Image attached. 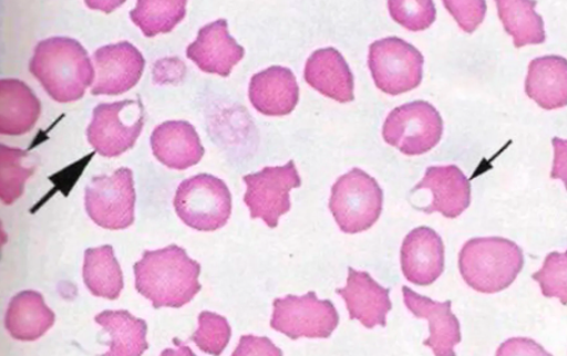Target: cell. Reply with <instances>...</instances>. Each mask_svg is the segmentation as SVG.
Returning <instances> with one entry per match:
<instances>
[{
  "mask_svg": "<svg viewBox=\"0 0 567 356\" xmlns=\"http://www.w3.org/2000/svg\"><path fill=\"white\" fill-rule=\"evenodd\" d=\"M135 289L155 310L182 308L202 291V265L176 244L145 251L134 264Z\"/></svg>",
  "mask_w": 567,
  "mask_h": 356,
  "instance_id": "obj_1",
  "label": "cell"
},
{
  "mask_svg": "<svg viewBox=\"0 0 567 356\" xmlns=\"http://www.w3.org/2000/svg\"><path fill=\"white\" fill-rule=\"evenodd\" d=\"M29 71L48 95L62 104L81 101L95 81L94 66L84 46L65 36L49 38L39 43Z\"/></svg>",
  "mask_w": 567,
  "mask_h": 356,
  "instance_id": "obj_2",
  "label": "cell"
},
{
  "mask_svg": "<svg viewBox=\"0 0 567 356\" xmlns=\"http://www.w3.org/2000/svg\"><path fill=\"white\" fill-rule=\"evenodd\" d=\"M519 245L502 237L467 241L460 253V271L467 285L485 294L499 293L515 282L524 269Z\"/></svg>",
  "mask_w": 567,
  "mask_h": 356,
  "instance_id": "obj_3",
  "label": "cell"
},
{
  "mask_svg": "<svg viewBox=\"0 0 567 356\" xmlns=\"http://www.w3.org/2000/svg\"><path fill=\"white\" fill-rule=\"evenodd\" d=\"M174 207L178 219L190 229L214 232L230 220L233 196L221 178L200 174L177 187Z\"/></svg>",
  "mask_w": 567,
  "mask_h": 356,
  "instance_id": "obj_4",
  "label": "cell"
},
{
  "mask_svg": "<svg viewBox=\"0 0 567 356\" xmlns=\"http://www.w3.org/2000/svg\"><path fill=\"white\" fill-rule=\"evenodd\" d=\"M383 197L375 178L361 168H352L332 186L330 210L342 232L361 233L380 220Z\"/></svg>",
  "mask_w": 567,
  "mask_h": 356,
  "instance_id": "obj_5",
  "label": "cell"
},
{
  "mask_svg": "<svg viewBox=\"0 0 567 356\" xmlns=\"http://www.w3.org/2000/svg\"><path fill=\"white\" fill-rule=\"evenodd\" d=\"M368 66L375 86L395 96L412 92L421 85L424 56L403 39L388 36L371 44Z\"/></svg>",
  "mask_w": 567,
  "mask_h": 356,
  "instance_id": "obj_6",
  "label": "cell"
},
{
  "mask_svg": "<svg viewBox=\"0 0 567 356\" xmlns=\"http://www.w3.org/2000/svg\"><path fill=\"white\" fill-rule=\"evenodd\" d=\"M145 123V107L141 98L112 104H99L87 126V142L95 153L113 158L132 150Z\"/></svg>",
  "mask_w": 567,
  "mask_h": 356,
  "instance_id": "obj_7",
  "label": "cell"
},
{
  "mask_svg": "<svg viewBox=\"0 0 567 356\" xmlns=\"http://www.w3.org/2000/svg\"><path fill=\"white\" fill-rule=\"evenodd\" d=\"M136 192L131 168L92 178L85 189V210L92 221L111 231L128 229L135 221Z\"/></svg>",
  "mask_w": 567,
  "mask_h": 356,
  "instance_id": "obj_8",
  "label": "cell"
},
{
  "mask_svg": "<svg viewBox=\"0 0 567 356\" xmlns=\"http://www.w3.org/2000/svg\"><path fill=\"white\" fill-rule=\"evenodd\" d=\"M340 324L331 301L318 300L315 292L305 295H286L274 302L271 328L292 341L327 339Z\"/></svg>",
  "mask_w": 567,
  "mask_h": 356,
  "instance_id": "obj_9",
  "label": "cell"
},
{
  "mask_svg": "<svg viewBox=\"0 0 567 356\" xmlns=\"http://www.w3.org/2000/svg\"><path fill=\"white\" fill-rule=\"evenodd\" d=\"M443 118L426 102L408 103L394 108L383 125V138L406 156L430 153L442 140Z\"/></svg>",
  "mask_w": 567,
  "mask_h": 356,
  "instance_id": "obj_10",
  "label": "cell"
},
{
  "mask_svg": "<svg viewBox=\"0 0 567 356\" xmlns=\"http://www.w3.org/2000/svg\"><path fill=\"white\" fill-rule=\"evenodd\" d=\"M244 182L247 186L244 201L251 219L262 220L270 229H276L281 216L290 212V192L302 185L295 161L246 175Z\"/></svg>",
  "mask_w": 567,
  "mask_h": 356,
  "instance_id": "obj_11",
  "label": "cell"
},
{
  "mask_svg": "<svg viewBox=\"0 0 567 356\" xmlns=\"http://www.w3.org/2000/svg\"><path fill=\"white\" fill-rule=\"evenodd\" d=\"M95 81L92 94L122 95L141 82L145 59L138 49L128 42L99 48L93 55Z\"/></svg>",
  "mask_w": 567,
  "mask_h": 356,
  "instance_id": "obj_12",
  "label": "cell"
},
{
  "mask_svg": "<svg viewBox=\"0 0 567 356\" xmlns=\"http://www.w3.org/2000/svg\"><path fill=\"white\" fill-rule=\"evenodd\" d=\"M186 55L200 71L227 77L243 61L245 49L228 33L226 19H218L198 31L196 41L187 46Z\"/></svg>",
  "mask_w": 567,
  "mask_h": 356,
  "instance_id": "obj_13",
  "label": "cell"
},
{
  "mask_svg": "<svg viewBox=\"0 0 567 356\" xmlns=\"http://www.w3.org/2000/svg\"><path fill=\"white\" fill-rule=\"evenodd\" d=\"M401 264L408 282L420 286L432 285L444 272L442 237L426 226L408 233L402 244Z\"/></svg>",
  "mask_w": 567,
  "mask_h": 356,
  "instance_id": "obj_14",
  "label": "cell"
},
{
  "mask_svg": "<svg viewBox=\"0 0 567 356\" xmlns=\"http://www.w3.org/2000/svg\"><path fill=\"white\" fill-rule=\"evenodd\" d=\"M430 190L433 201L425 209V213H442L445 219H457L472 202V185L460 167L455 165L431 166L426 168L423 180L412 192Z\"/></svg>",
  "mask_w": 567,
  "mask_h": 356,
  "instance_id": "obj_15",
  "label": "cell"
},
{
  "mask_svg": "<svg viewBox=\"0 0 567 356\" xmlns=\"http://www.w3.org/2000/svg\"><path fill=\"white\" fill-rule=\"evenodd\" d=\"M404 304L415 318L430 322V338L424 345L436 356H454L455 345L462 342L461 323L452 312V302H435L403 286Z\"/></svg>",
  "mask_w": 567,
  "mask_h": 356,
  "instance_id": "obj_16",
  "label": "cell"
},
{
  "mask_svg": "<svg viewBox=\"0 0 567 356\" xmlns=\"http://www.w3.org/2000/svg\"><path fill=\"white\" fill-rule=\"evenodd\" d=\"M337 294L346 302L351 321H360L367 329L386 325V314L393 308L390 290L378 284L370 273L350 266L347 285Z\"/></svg>",
  "mask_w": 567,
  "mask_h": 356,
  "instance_id": "obj_17",
  "label": "cell"
},
{
  "mask_svg": "<svg viewBox=\"0 0 567 356\" xmlns=\"http://www.w3.org/2000/svg\"><path fill=\"white\" fill-rule=\"evenodd\" d=\"M248 97L258 113L286 116L295 111L300 101V86L291 69L270 66L252 76Z\"/></svg>",
  "mask_w": 567,
  "mask_h": 356,
  "instance_id": "obj_18",
  "label": "cell"
},
{
  "mask_svg": "<svg viewBox=\"0 0 567 356\" xmlns=\"http://www.w3.org/2000/svg\"><path fill=\"white\" fill-rule=\"evenodd\" d=\"M153 154L172 170L184 171L203 160L205 148L195 127L187 122H166L152 134Z\"/></svg>",
  "mask_w": 567,
  "mask_h": 356,
  "instance_id": "obj_19",
  "label": "cell"
},
{
  "mask_svg": "<svg viewBox=\"0 0 567 356\" xmlns=\"http://www.w3.org/2000/svg\"><path fill=\"white\" fill-rule=\"evenodd\" d=\"M305 81L315 91L338 103L354 101V77L351 67L334 48L318 49L307 59Z\"/></svg>",
  "mask_w": 567,
  "mask_h": 356,
  "instance_id": "obj_20",
  "label": "cell"
},
{
  "mask_svg": "<svg viewBox=\"0 0 567 356\" xmlns=\"http://www.w3.org/2000/svg\"><path fill=\"white\" fill-rule=\"evenodd\" d=\"M41 113V102L25 83L18 78L0 81V134L21 136L32 132Z\"/></svg>",
  "mask_w": 567,
  "mask_h": 356,
  "instance_id": "obj_21",
  "label": "cell"
},
{
  "mask_svg": "<svg viewBox=\"0 0 567 356\" xmlns=\"http://www.w3.org/2000/svg\"><path fill=\"white\" fill-rule=\"evenodd\" d=\"M525 93L544 111L567 105V61L559 55L536 57L529 65Z\"/></svg>",
  "mask_w": 567,
  "mask_h": 356,
  "instance_id": "obj_22",
  "label": "cell"
},
{
  "mask_svg": "<svg viewBox=\"0 0 567 356\" xmlns=\"http://www.w3.org/2000/svg\"><path fill=\"white\" fill-rule=\"evenodd\" d=\"M54 323V312L45 304L43 295L34 291H24L13 296L4 320L8 333L21 342L42 338Z\"/></svg>",
  "mask_w": 567,
  "mask_h": 356,
  "instance_id": "obj_23",
  "label": "cell"
},
{
  "mask_svg": "<svg viewBox=\"0 0 567 356\" xmlns=\"http://www.w3.org/2000/svg\"><path fill=\"white\" fill-rule=\"evenodd\" d=\"M95 322L111 336L106 356H141L147 350V324L127 311H105Z\"/></svg>",
  "mask_w": 567,
  "mask_h": 356,
  "instance_id": "obj_24",
  "label": "cell"
},
{
  "mask_svg": "<svg viewBox=\"0 0 567 356\" xmlns=\"http://www.w3.org/2000/svg\"><path fill=\"white\" fill-rule=\"evenodd\" d=\"M83 280L99 299L115 301L124 289V275L111 244L89 249L84 254Z\"/></svg>",
  "mask_w": 567,
  "mask_h": 356,
  "instance_id": "obj_25",
  "label": "cell"
},
{
  "mask_svg": "<svg viewBox=\"0 0 567 356\" xmlns=\"http://www.w3.org/2000/svg\"><path fill=\"white\" fill-rule=\"evenodd\" d=\"M529 0H497L496 8L505 32L513 36L515 48L539 45L546 41L542 15Z\"/></svg>",
  "mask_w": 567,
  "mask_h": 356,
  "instance_id": "obj_26",
  "label": "cell"
},
{
  "mask_svg": "<svg viewBox=\"0 0 567 356\" xmlns=\"http://www.w3.org/2000/svg\"><path fill=\"white\" fill-rule=\"evenodd\" d=\"M185 0H138L131 12L132 22L146 38L172 33L186 17Z\"/></svg>",
  "mask_w": 567,
  "mask_h": 356,
  "instance_id": "obj_27",
  "label": "cell"
},
{
  "mask_svg": "<svg viewBox=\"0 0 567 356\" xmlns=\"http://www.w3.org/2000/svg\"><path fill=\"white\" fill-rule=\"evenodd\" d=\"M28 156L21 148L0 145V199L7 206L21 199L28 178L37 170L27 165Z\"/></svg>",
  "mask_w": 567,
  "mask_h": 356,
  "instance_id": "obj_28",
  "label": "cell"
},
{
  "mask_svg": "<svg viewBox=\"0 0 567 356\" xmlns=\"http://www.w3.org/2000/svg\"><path fill=\"white\" fill-rule=\"evenodd\" d=\"M231 339V326L223 315L203 312L198 315V329L192 335L200 350L220 355Z\"/></svg>",
  "mask_w": 567,
  "mask_h": 356,
  "instance_id": "obj_29",
  "label": "cell"
},
{
  "mask_svg": "<svg viewBox=\"0 0 567 356\" xmlns=\"http://www.w3.org/2000/svg\"><path fill=\"white\" fill-rule=\"evenodd\" d=\"M393 21L411 32H423L435 22L432 0H391L388 2Z\"/></svg>",
  "mask_w": 567,
  "mask_h": 356,
  "instance_id": "obj_30",
  "label": "cell"
},
{
  "mask_svg": "<svg viewBox=\"0 0 567 356\" xmlns=\"http://www.w3.org/2000/svg\"><path fill=\"white\" fill-rule=\"evenodd\" d=\"M540 284L546 299H559L567 303V252H551L546 255L543 269L532 275Z\"/></svg>",
  "mask_w": 567,
  "mask_h": 356,
  "instance_id": "obj_31",
  "label": "cell"
},
{
  "mask_svg": "<svg viewBox=\"0 0 567 356\" xmlns=\"http://www.w3.org/2000/svg\"><path fill=\"white\" fill-rule=\"evenodd\" d=\"M443 4L466 33H474L486 14L484 0H445Z\"/></svg>",
  "mask_w": 567,
  "mask_h": 356,
  "instance_id": "obj_32",
  "label": "cell"
},
{
  "mask_svg": "<svg viewBox=\"0 0 567 356\" xmlns=\"http://www.w3.org/2000/svg\"><path fill=\"white\" fill-rule=\"evenodd\" d=\"M238 355H282V352L268 338L244 335L234 356Z\"/></svg>",
  "mask_w": 567,
  "mask_h": 356,
  "instance_id": "obj_33",
  "label": "cell"
}]
</instances>
